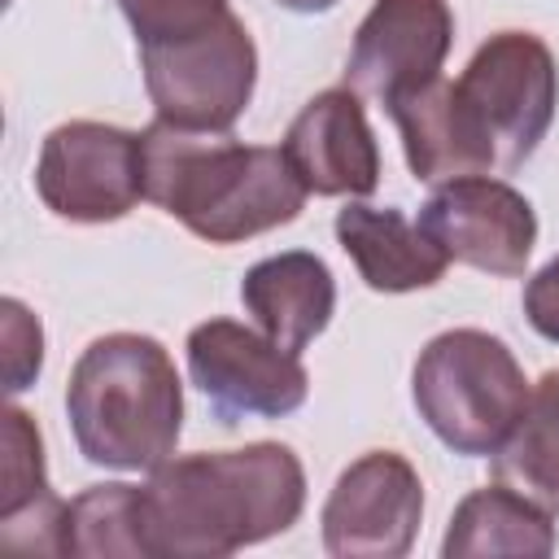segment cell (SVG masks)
Segmentation results:
<instances>
[{
  "mask_svg": "<svg viewBox=\"0 0 559 559\" xmlns=\"http://www.w3.org/2000/svg\"><path fill=\"white\" fill-rule=\"evenodd\" d=\"M555 515H546L537 502L524 493L498 485L472 489L441 537L445 559H476V555H524V559H546L555 555Z\"/></svg>",
  "mask_w": 559,
  "mask_h": 559,
  "instance_id": "obj_17",
  "label": "cell"
},
{
  "mask_svg": "<svg viewBox=\"0 0 559 559\" xmlns=\"http://www.w3.org/2000/svg\"><path fill=\"white\" fill-rule=\"evenodd\" d=\"M127 26L135 31V44H157L183 31H197L227 13V0H118Z\"/></svg>",
  "mask_w": 559,
  "mask_h": 559,
  "instance_id": "obj_21",
  "label": "cell"
},
{
  "mask_svg": "<svg viewBox=\"0 0 559 559\" xmlns=\"http://www.w3.org/2000/svg\"><path fill=\"white\" fill-rule=\"evenodd\" d=\"M280 9H288V13H328L336 0H275Z\"/></svg>",
  "mask_w": 559,
  "mask_h": 559,
  "instance_id": "obj_23",
  "label": "cell"
},
{
  "mask_svg": "<svg viewBox=\"0 0 559 559\" xmlns=\"http://www.w3.org/2000/svg\"><path fill=\"white\" fill-rule=\"evenodd\" d=\"M528 380L502 336L450 328L432 336L411 371L419 419L441 445L467 459H489L515 428L528 402Z\"/></svg>",
  "mask_w": 559,
  "mask_h": 559,
  "instance_id": "obj_4",
  "label": "cell"
},
{
  "mask_svg": "<svg viewBox=\"0 0 559 559\" xmlns=\"http://www.w3.org/2000/svg\"><path fill=\"white\" fill-rule=\"evenodd\" d=\"M306 507L301 459L280 441L166 459L140 485L148 559H223L288 533Z\"/></svg>",
  "mask_w": 559,
  "mask_h": 559,
  "instance_id": "obj_1",
  "label": "cell"
},
{
  "mask_svg": "<svg viewBox=\"0 0 559 559\" xmlns=\"http://www.w3.org/2000/svg\"><path fill=\"white\" fill-rule=\"evenodd\" d=\"M39 201L66 223H118L144 201L140 131L74 118L44 135L35 162Z\"/></svg>",
  "mask_w": 559,
  "mask_h": 559,
  "instance_id": "obj_7",
  "label": "cell"
},
{
  "mask_svg": "<svg viewBox=\"0 0 559 559\" xmlns=\"http://www.w3.org/2000/svg\"><path fill=\"white\" fill-rule=\"evenodd\" d=\"M280 148L314 197L362 201L380 183V148L362 114V96L349 87H328L310 96L288 122Z\"/></svg>",
  "mask_w": 559,
  "mask_h": 559,
  "instance_id": "obj_12",
  "label": "cell"
},
{
  "mask_svg": "<svg viewBox=\"0 0 559 559\" xmlns=\"http://www.w3.org/2000/svg\"><path fill=\"white\" fill-rule=\"evenodd\" d=\"M450 44L454 13L445 0H376L354 31L345 87L389 109L406 92L441 79Z\"/></svg>",
  "mask_w": 559,
  "mask_h": 559,
  "instance_id": "obj_11",
  "label": "cell"
},
{
  "mask_svg": "<svg viewBox=\"0 0 559 559\" xmlns=\"http://www.w3.org/2000/svg\"><path fill=\"white\" fill-rule=\"evenodd\" d=\"M140 66L153 114L197 131H231L258 83L253 35L231 9L197 31L140 44Z\"/></svg>",
  "mask_w": 559,
  "mask_h": 559,
  "instance_id": "obj_5",
  "label": "cell"
},
{
  "mask_svg": "<svg viewBox=\"0 0 559 559\" xmlns=\"http://www.w3.org/2000/svg\"><path fill=\"white\" fill-rule=\"evenodd\" d=\"M389 118L397 122L402 148H406V166L419 183L441 188L450 179H467V175H489L493 157L485 148V140L476 135L454 83L432 79L415 92H406L402 100L389 105Z\"/></svg>",
  "mask_w": 559,
  "mask_h": 559,
  "instance_id": "obj_16",
  "label": "cell"
},
{
  "mask_svg": "<svg viewBox=\"0 0 559 559\" xmlns=\"http://www.w3.org/2000/svg\"><path fill=\"white\" fill-rule=\"evenodd\" d=\"M419 227L450 253V262L502 280L524 275L537 245V214L528 197L489 175H467L432 188L419 210Z\"/></svg>",
  "mask_w": 559,
  "mask_h": 559,
  "instance_id": "obj_10",
  "label": "cell"
},
{
  "mask_svg": "<svg viewBox=\"0 0 559 559\" xmlns=\"http://www.w3.org/2000/svg\"><path fill=\"white\" fill-rule=\"evenodd\" d=\"M144 201L162 205L210 245H240L293 223L306 183L284 148L245 144L231 131H197L153 118L144 131Z\"/></svg>",
  "mask_w": 559,
  "mask_h": 559,
  "instance_id": "obj_2",
  "label": "cell"
},
{
  "mask_svg": "<svg viewBox=\"0 0 559 559\" xmlns=\"http://www.w3.org/2000/svg\"><path fill=\"white\" fill-rule=\"evenodd\" d=\"M424 520L419 472L393 450L354 459L323 502V550L336 559H402Z\"/></svg>",
  "mask_w": 559,
  "mask_h": 559,
  "instance_id": "obj_9",
  "label": "cell"
},
{
  "mask_svg": "<svg viewBox=\"0 0 559 559\" xmlns=\"http://www.w3.org/2000/svg\"><path fill=\"white\" fill-rule=\"evenodd\" d=\"M524 319H528V328L537 336L559 345V253L537 275H528V284H524Z\"/></svg>",
  "mask_w": 559,
  "mask_h": 559,
  "instance_id": "obj_22",
  "label": "cell"
},
{
  "mask_svg": "<svg viewBox=\"0 0 559 559\" xmlns=\"http://www.w3.org/2000/svg\"><path fill=\"white\" fill-rule=\"evenodd\" d=\"M240 301L275 345L301 354L336 310V280L319 253L288 249L253 262L240 280Z\"/></svg>",
  "mask_w": 559,
  "mask_h": 559,
  "instance_id": "obj_13",
  "label": "cell"
},
{
  "mask_svg": "<svg viewBox=\"0 0 559 559\" xmlns=\"http://www.w3.org/2000/svg\"><path fill=\"white\" fill-rule=\"evenodd\" d=\"M66 555H144L140 485L105 480L66 502ZM148 559V555H144Z\"/></svg>",
  "mask_w": 559,
  "mask_h": 559,
  "instance_id": "obj_19",
  "label": "cell"
},
{
  "mask_svg": "<svg viewBox=\"0 0 559 559\" xmlns=\"http://www.w3.org/2000/svg\"><path fill=\"white\" fill-rule=\"evenodd\" d=\"M0 345H4V354H0L4 389H9V397H17L22 389H31L39 380V367H44V328L17 297L0 301Z\"/></svg>",
  "mask_w": 559,
  "mask_h": 559,
  "instance_id": "obj_20",
  "label": "cell"
},
{
  "mask_svg": "<svg viewBox=\"0 0 559 559\" xmlns=\"http://www.w3.org/2000/svg\"><path fill=\"white\" fill-rule=\"evenodd\" d=\"M66 415L87 463L153 472L175 459L183 432V384L162 341L144 332L96 336L66 384Z\"/></svg>",
  "mask_w": 559,
  "mask_h": 559,
  "instance_id": "obj_3",
  "label": "cell"
},
{
  "mask_svg": "<svg viewBox=\"0 0 559 559\" xmlns=\"http://www.w3.org/2000/svg\"><path fill=\"white\" fill-rule=\"evenodd\" d=\"M0 537L13 550L66 555V502L48 485L44 437L22 406H4L0 415Z\"/></svg>",
  "mask_w": 559,
  "mask_h": 559,
  "instance_id": "obj_15",
  "label": "cell"
},
{
  "mask_svg": "<svg viewBox=\"0 0 559 559\" xmlns=\"http://www.w3.org/2000/svg\"><path fill=\"white\" fill-rule=\"evenodd\" d=\"M336 240L349 253V262L358 266L362 284L376 293L432 288L450 266V253L419 227V218L411 223L393 205L349 201L336 214Z\"/></svg>",
  "mask_w": 559,
  "mask_h": 559,
  "instance_id": "obj_14",
  "label": "cell"
},
{
  "mask_svg": "<svg viewBox=\"0 0 559 559\" xmlns=\"http://www.w3.org/2000/svg\"><path fill=\"white\" fill-rule=\"evenodd\" d=\"M489 459L507 489L524 493L546 515H559V367L528 389L524 415Z\"/></svg>",
  "mask_w": 559,
  "mask_h": 559,
  "instance_id": "obj_18",
  "label": "cell"
},
{
  "mask_svg": "<svg viewBox=\"0 0 559 559\" xmlns=\"http://www.w3.org/2000/svg\"><path fill=\"white\" fill-rule=\"evenodd\" d=\"M454 92L485 140L493 170H515L537 153L555 122L559 70L537 35L498 31L472 52L467 70L454 79Z\"/></svg>",
  "mask_w": 559,
  "mask_h": 559,
  "instance_id": "obj_6",
  "label": "cell"
},
{
  "mask_svg": "<svg viewBox=\"0 0 559 559\" xmlns=\"http://www.w3.org/2000/svg\"><path fill=\"white\" fill-rule=\"evenodd\" d=\"M183 349L188 376L218 424L284 419L310 393L301 354L275 345L262 328H245L236 319H205L188 332Z\"/></svg>",
  "mask_w": 559,
  "mask_h": 559,
  "instance_id": "obj_8",
  "label": "cell"
}]
</instances>
